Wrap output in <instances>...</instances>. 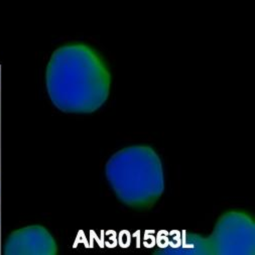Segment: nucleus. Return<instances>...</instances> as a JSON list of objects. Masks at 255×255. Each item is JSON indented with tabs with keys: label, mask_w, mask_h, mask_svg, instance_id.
<instances>
[{
	"label": "nucleus",
	"mask_w": 255,
	"mask_h": 255,
	"mask_svg": "<svg viewBox=\"0 0 255 255\" xmlns=\"http://www.w3.org/2000/svg\"><path fill=\"white\" fill-rule=\"evenodd\" d=\"M5 255H53L58 246L51 233L42 226L34 225L12 232L3 246Z\"/></svg>",
	"instance_id": "obj_2"
},
{
	"label": "nucleus",
	"mask_w": 255,
	"mask_h": 255,
	"mask_svg": "<svg viewBox=\"0 0 255 255\" xmlns=\"http://www.w3.org/2000/svg\"><path fill=\"white\" fill-rule=\"evenodd\" d=\"M111 76L102 57L84 44L58 49L47 69V88L54 105L68 113H92L107 100Z\"/></svg>",
	"instance_id": "obj_1"
}]
</instances>
